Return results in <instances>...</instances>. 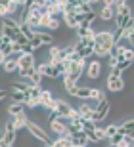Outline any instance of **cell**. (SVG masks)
Masks as SVG:
<instances>
[{
	"label": "cell",
	"instance_id": "obj_30",
	"mask_svg": "<svg viewBox=\"0 0 134 147\" xmlns=\"http://www.w3.org/2000/svg\"><path fill=\"white\" fill-rule=\"evenodd\" d=\"M19 33L23 34V36L27 38V40H31L33 38V34H35V31H33L29 25H25V23H19Z\"/></svg>",
	"mask_w": 134,
	"mask_h": 147
},
{
	"label": "cell",
	"instance_id": "obj_17",
	"mask_svg": "<svg viewBox=\"0 0 134 147\" xmlns=\"http://www.w3.org/2000/svg\"><path fill=\"white\" fill-rule=\"evenodd\" d=\"M2 71L6 73V75H12V73L17 71V57H6V61L2 63Z\"/></svg>",
	"mask_w": 134,
	"mask_h": 147
},
{
	"label": "cell",
	"instance_id": "obj_34",
	"mask_svg": "<svg viewBox=\"0 0 134 147\" xmlns=\"http://www.w3.org/2000/svg\"><path fill=\"white\" fill-rule=\"evenodd\" d=\"M123 140H124V136H123V134H119V132H117V134H115V136H113V138H109V145H119V143L123 142Z\"/></svg>",
	"mask_w": 134,
	"mask_h": 147
},
{
	"label": "cell",
	"instance_id": "obj_50",
	"mask_svg": "<svg viewBox=\"0 0 134 147\" xmlns=\"http://www.w3.org/2000/svg\"><path fill=\"white\" fill-rule=\"evenodd\" d=\"M109 147H115V145H109Z\"/></svg>",
	"mask_w": 134,
	"mask_h": 147
},
{
	"label": "cell",
	"instance_id": "obj_25",
	"mask_svg": "<svg viewBox=\"0 0 134 147\" xmlns=\"http://www.w3.org/2000/svg\"><path fill=\"white\" fill-rule=\"evenodd\" d=\"M29 88H31V84H23L21 80H17L12 84V90L14 92H19V94H25V96H29Z\"/></svg>",
	"mask_w": 134,
	"mask_h": 147
},
{
	"label": "cell",
	"instance_id": "obj_46",
	"mask_svg": "<svg viewBox=\"0 0 134 147\" xmlns=\"http://www.w3.org/2000/svg\"><path fill=\"white\" fill-rule=\"evenodd\" d=\"M6 61V55H2V52H0V67H2V63Z\"/></svg>",
	"mask_w": 134,
	"mask_h": 147
},
{
	"label": "cell",
	"instance_id": "obj_10",
	"mask_svg": "<svg viewBox=\"0 0 134 147\" xmlns=\"http://www.w3.org/2000/svg\"><path fill=\"white\" fill-rule=\"evenodd\" d=\"M98 103H80L79 105V115H80V119H84V120H92L94 119V107H96Z\"/></svg>",
	"mask_w": 134,
	"mask_h": 147
},
{
	"label": "cell",
	"instance_id": "obj_4",
	"mask_svg": "<svg viewBox=\"0 0 134 147\" xmlns=\"http://www.w3.org/2000/svg\"><path fill=\"white\" fill-rule=\"evenodd\" d=\"M71 107L65 99L61 98H54V111L59 115V119H65V120H69V115H71Z\"/></svg>",
	"mask_w": 134,
	"mask_h": 147
},
{
	"label": "cell",
	"instance_id": "obj_13",
	"mask_svg": "<svg viewBox=\"0 0 134 147\" xmlns=\"http://www.w3.org/2000/svg\"><path fill=\"white\" fill-rule=\"evenodd\" d=\"M98 17H100L102 21H113L115 10L109 6V2H103V6H102V10H100V13H98Z\"/></svg>",
	"mask_w": 134,
	"mask_h": 147
},
{
	"label": "cell",
	"instance_id": "obj_18",
	"mask_svg": "<svg viewBox=\"0 0 134 147\" xmlns=\"http://www.w3.org/2000/svg\"><path fill=\"white\" fill-rule=\"evenodd\" d=\"M6 113L10 115V117H17V115L25 113V105H23V103H17V101H12V103L6 107Z\"/></svg>",
	"mask_w": 134,
	"mask_h": 147
},
{
	"label": "cell",
	"instance_id": "obj_20",
	"mask_svg": "<svg viewBox=\"0 0 134 147\" xmlns=\"http://www.w3.org/2000/svg\"><path fill=\"white\" fill-rule=\"evenodd\" d=\"M79 132H82V124H80V119H77V120H69V122H67V136H75V134H79Z\"/></svg>",
	"mask_w": 134,
	"mask_h": 147
},
{
	"label": "cell",
	"instance_id": "obj_8",
	"mask_svg": "<svg viewBox=\"0 0 134 147\" xmlns=\"http://www.w3.org/2000/svg\"><path fill=\"white\" fill-rule=\"evenodd\" d=\"M0 4L6 10V17H8V16H14L19 10V6H25L27 2H23V0H0Z\"/></svg>",
	"mask_w": 134,
	"mask_h": 147
},
{
	"label": "cell",
	"instance_id": "obj_38",
	"mask_svg": "<svg viewBox=\"0 0 134 147\" xmlns=\"http://www.w3.org/2000/svg\"><path fill=\"white\" fill-rule=\"evenodd\" d=\"M130 65H132V63H129V61H124V59H123V61H119V63H117L115 67H117V69H121V71L124 73V71H127V69H129Z\"/></svg>",
	"mask_w": 134,
	"mask_h": 147
},
{
	"label": "cell",
	"instance_id": "obj_36",
	"mask_svg": "<svg viewBox=\"0 0 134 147\" xmlns=\"http://www.w3.org/2000/svg\"><path fill=\"white\" fill-rule=\"evenodd\" d=\"M94 136H96V142H102V140H105V134H103V128H100V126H98L96 130H94Z\"/></svg>",
	"mask_w": 134,
	"mask_h": 147
},
{
	"label": "cell",
	"instance_id": "obj_32",
	"mask_svg": "<svg viewBox=\"0 0 134 147\" xmlns=\"http://www.w3.org/2000/svg\"><path fill=\"white\" fill-rule=\"evenodd\" d=\"M29 80H31V86H40V84H42V75L35 71L31 76H29Z\"/></svg>",
	"mask_w": 134,
	"mask_h": 147
},
{
	"label": "cell",
	"instance_id": "obj_31",
	"mask_svg": "<svg viewBox=\"0 0 134 147\" xmlns=\"http://www.w3.org/2000/svg\"><path fill=\"white\" fill-rule=\"evenodd\" d=\"M119 132V124H107L105 128H103V134H105V140H109V138H113L115 134Z\"/></svg>",
	"mask_w": 134,
	"mask_h": 147
},
{
	"label": "cell",
	"instance_id": "obj_7",
	"mask_svg": "<svg viewBox=\"0 0 134 147\" xmlns=\"http://www.w3.org/2000/svg\"><path fill=\"white\" fill-rule=\"evenodd\" d=\"M37 59L33 54H21L17 55V71H25V69H35Z\"/></svg>",
	"mask_w": 134,
	"mask_h": 147
},
{
	"label": "cell",
	"instance_id": "obj_29",
	"mask_svg": "<svg viewBox=\"0 0 134 147\" xmlns=\"http://www.w3.org/2000/svg\"><path fill=\"white\" fill-rule=\"evenodd\" d=\"M42 90H44L42 86H31V88H29V99H35V101H38V98H40Z\"/></svg>",
	"mask_w": 134,
	"mask_h": 147
},
{
	"label": "cell",
	"instance_id": "obj_28",
	"mask_svg": "<svg viewBox=\"0 0 134 147\" xmlns=\"http://www.w3.org/2000/svg\"><path fill=\"white\" fill-rule=\"evenodd\" d=\"M111 36H113V42H115V44H121V42H123V36H124V29L115 27L111 31Z\"/></svg>",
	"mask_w": 134,
	"mask_h": 147
},
{
	"label": "cell",
	"instance_id": "obj_19",
	"mask_svg": "<svg viewBox=\"0 0 134 147\" xmlns=\"http://www.w3.org/2000/svg\"><path fill=\"white\" fill-rule=\"evenodd\" d=\"M48 16L50 17H59L61 16V0H48Z\"/></svg>",
	"mask_w": 134,
	"mask_h": 147
},
{
	"label": "cell",
	"instance_id": "obj_14",
	"mask_svg": "<svg viewBox=\"0 0 134 147\" xmlns=\"http://www.w3.org/2000/svg\"><path fill=\"white\" fill-rule=\"evenodd\" d=\"M69 138H71V145H75V147H88L90 145V142H88V138H86L84 132H79V134L69 136Z\"/></svg>",
	"mask_w": 134,
	"mask_h": 147
},
{
	"label": "cell",
	"instance_id": "obj_35",
	"mask_svg": "<svg viewBox=\"0 0 134 147\" xmlns=\"http://www.w3.org/2000/svg\"><path fill=\"white\" fill-rule=\"evenodd\" d=\"M10 130L17 132V130H16V124H14V117H10V119L4 122V132H10Z\"/></svg>",
	"mask_w": 134,
	"mask_h": 147
},
{
	"label": "cell",
	"instance_id": "obj_3",
	"mask_svg": "<svg viewBox=\"0 0 134 147\" xmlns=\"http://www.w3.org/2000/svg\"><path fill=\"white\" fill-rule=\"evenodd\" d=\"M73 52L79 54L82 59L88 61V57L94 55V40H77L73 44Z\"/></svg>",
	"mask_w": 134,
	"mask_h": 147
},
{
	"label": "cell",
	"instance_id": "obj_26",
	"mask_svg": "<svg viewBox=\"0 0 134 147\" xmlns=\"http://www.w3.org/2000/svg\"><path fill=\"white\" fill-rule=\"evenodd\" d=\"M0 140H2L4 143H8V145H12V147H14V143H16V140H17V132H14V130H10V132H4Z\"/></svg>",
	"mask_w": 134,
	"mask_h": 147
},
{
	"label": "cell",
	"instance_id": "obj_37",
	"mask_svg": "<svg viewBox=\"0 0 134 147\" xmlns=\"http://www.w3.org/2000/svg\"><path fill=\"white\" fill-rule=\"evenodd\" d=\"M109 76H111V78H123V71L117 69V67H113L111 71H109Z\"/></svg>",
	"mask_w": 134,
	"mask_h": 147
},
{
	"label": "cell",
	"instance_id": "obj_1",
	"mask_svg": "<svg viewBox=\"0 0 134 147\" xmlns=\"http://www.w3.org/2000/svg\"><path fill=\"white\" fill-rule=\"evenodd\" d=\"M113 46V36H111V31H98L96 36H94V55L98 57H109Z\"/></svg>",
	"mask_w": 134,
	"mask_h": 147
},
{
	"label": "cell",
	"instance_id": "obj_22",
	"mask_svg": "<svg viewBox=\"0 0 134 147\" xmlns=\"http://www.w3.org/2000/svg\"><path fill=\"white\" fill-rule=\"evenodd\" d=\"M132 130H134V120L132 119L124 120L123 124H119V134H123V136H130Z\"/></svg>",
	"mask_w": 134,
	"mask_h": 147
},
{
	"label": "cell",
	"instance_id": "obj_41",
	"mask_svg": "<svg viewBox=\"0 0 134 147\" xmlns=\"http://www.w3.org/2000/svg\"><path fill=\"white\" fill-rule=\"evenodd\" d=\"M29 46H31L33 50H37V48H40V46H42V44L38 42L37 38H35V34H33V38H31V40H29Z\"/></svg>",
	"mask_w": 134,
	"mask_h": 147
},
{
	"label": "cell",
	"instance_id": "obj_42",
	"mask_svg": "<svg viewBox=\"0 0 134 147\" xmlns=\"http://www.w3.org/2000/svg\"><path fill=\"white\" fill-rule=\"evenodd\" d=\"M8 44H12V42H10V40H8L6 36H4V34H0V50L4 48V46H8Z\"/></svg>",
	"mask_w": 134,
	"mask_h": 147
},
{
	"label": "cell",
	"instance_id": "obj_48",
	"mask_svg": "<svg viewBox=\"0 0 134 147\" xmlns=\"http://www.w3.org/2000/svg\"><path fill=\"white\" fill-rule=\"evenodd\" d=\"M130 138H132V140H134V130H132V132H130Z\"/></svg>",
	"mask_w": 134,
	"mask_h": 147
},
{
	"label": "cell",
	"instance_id": "obj_11",
	"mask_svg": "<svg viewBox=\"0 0 134 147\" xmlns=\"http://www.w3.org/2000/svg\"><path fill=\"white\" fill-rule=\"evenodd\" d=\"M71 96H73V98H79V99H92V88L79 84V86L71 92Z\"/></svg>",
	"mask_w": 134,
	"mask_h": 147
},
{
	"label": "cell",
	"instance_id": "obj_9",
	"mask_svg": "<svg viewBox=\"0 0 134 147\" xmlns=\"http://www.w3.org/2000/svg\"><path fill=\"white\" fill-rule=\"evenodd\" d=\"M50 124V130L56 134V136H67V122H65L63 119H56L52 120V122H48Z\"/></svg>",
	"mask_w": 134,
	"mask_h": 147
},
{
	"label": "cell",
	"instance_id": "obj_5",
	"mask_svg": "<svg viewBox=\"0 0 134 147\" xmlns=\"http://www.w3.org/2000/svg\"><path fill=\"white\" fill-rule=\"evenodd\" d=\"M109 111H111V103L109 101H102V103H98L96 107H94V122H102V120L107 119V115H109Z\"/></svg>",
	"mask_w": 134,
	"mask_h": 147
},
{
	"label": "cell",
	"instance_id": "obj_43",
	"mask_svg": "<svg viewBox=\"0 0 134 147\" xmlns=\"http://www.w3.org/2000/svg\"><path fill=\"white\" fill-rule=\"evenodd\" d=\"M107 63H109V67L113 69V67L117 65V57H113V55H109V57H107Z\"/></svg>",
	"mask_w": 134,
	"mask_h": 147
},
{
	"label": "cell",
	"instance_id": "obj_45",
	"mask_svg": "<svg viewBox=\"0 0 134 147\" xmlns=\"http://www.w3.org/2000/svg\"><path fill=\"white\" fill-rule=\"evenodd\" d=\"M0 17H2V19H4V17H6V10H4V8H2V4H0Z\"/></svg>",
	"mask_w": 134,
	"mask_h": 147
},
{
	"label": "cell",
	"instance_id": "obj_24",
	"mask_svg": "<svg viewBox=\"0 0 134 147\" xmlns=\"http://www.w3.org/2000/svg\"><path fill=\"white\" fill-rule=\"evenodd\" d=\"M52 147H71V138L69 136H59L52 140Z\"/></svg>",
	"mask_w": 134,
	"mask_h": 147
},
{
	"label": "cell",
	"instance_id": "obj_49",
	"mask_svg": "<svg viewBox=\"0 0 134 147\" xmlns=\"http://www.w3.org/2000/svg\"><path fill=\"white\" fill-rule=\"evenodd\" d=\"M42 147H52V143H50V145H42Z\"/></svg>",
	"mask_w": 134,
	"mask_h": 147
},
{
	"label": "cell",
	"instance_id": "obj_27",
	"mask_svg": "<svg viewBox=\"0 0 134 147\" xmlns=\"http://www.w3.org/2000/svg\"><path fill=\"white\" fill-rule=\"evenodd\" d=\"M27 122H29V119H27V115L21 113L17 115V117H14V124H16V130H21V128H25Z\"/></svg>",
	"mask_w": 134,
	"mask_h": 147
},
{
	"label": "cell",
	"instance_id": "obj_51",
	"mask_svg": "<svg viewBox=\"0 0 134 147\" xmlns=\"http://www.w3.org/2000/svg\"><path fill=\"white\" fill-rule=\"evenodd\" d=\"M132 120H134V119H132Z\"/></svg>",
	"mask_w": 134,
	"mask_h": 147
},
{
	"label": "cell",
	"instance_id": "obj_39",
	"mask_svg": "<svg viewBox=\"0 0 134 147\" xmlns=\"http://www.w3.org/2000/svg\"><path fill=\"white\" fill-rule=\"evenodd\" d=\"M23 105H25L27 109H37V107H38V101H35V99H27Z\"/></svg>",
	"mask_w": 134,
	"mask_h": 147
},
{
	"label": "cell",
	"instance_id": "obj_21",
	"mask_svg": "<svg viewBox=\"0 0 134 147\" xmlns=\"http://www.w3.org/2000/svg\"><path fill=\"white\" fill-rule=\"evenodd\" d=\"M94 4H96V2H84V0H79V2H77V13H90V11H94V8H92Z\"/></svg>",
	"mask_w": 134,
	"mask_h": 147
},
{
	"label": "cell",
	"instance_id": "obj_15",
	"mask_svg": "<svg viewBox=\"0 0 134 147\" xmlns=\"http://www.w3.org/2000/svg\"><path fill=\"white\" fill-rule=\"evenodd\" d=\"M35 38H37L42 46L44 44H46V46H54V36L48 31H35Z\"/></svg>",
	"mask_w": 134,
	"mask_h": 147
},
{
	"label": "cell",
	"instance_id": "obj_2",
	"mask_svg": "<svg viewBox=\"0 0 134 147\" xmlns=\"http://www.w3.org/2000/svg\"><path fill=\"white\" fill-rule=\"evenodd\" d=\"M25 128L31 132V136L37 138V140L42 143V145H50V143H52V138L48 136V132H46V130H42V126L38 124V122H33V120H29Z\"/></svg>",
	"mask_w": 134,
	"mask_h": 147
},
{
	"label": "cell",
	"instance_id": "obj_33",
	"mask_svg": "<svg viewBox=\"0 0 134 147\" xmlns=\"http://www.w3.org/2000/svg\"><path fill=\"white\" fill-rule=\"evenodd\" d=\"M123 59L129 61V63H134V48H127V50H124Z\"/></svg>",
	"mask_w": 134,
	"mask_h": 147
},
{
	"label": "cell",
	"instance_id": "obj_23",
	"mask_svg": "<svg viewBox=\"0 0 134 147\" xmlns=\"http://www.w3.org/2000/svg\"><path fill=\"white\" fill-rule=\"evenodd\" d=\"M63 23H65V27H67V29H77V27H79L75 13H63Z\"/></svg>",
	"mask_w": 134,
	"mask_h": 147
},
{
	"label": "cell",
	"instance_id": "obj_12",
	"mask_svg": "<svg viewBox=\"0 0 134 147\" xmlns=\"http://www.w3.org/2000/svg\"><path fill=\"white\" fill-rule=\"evenodd\" d=\"M107 90L109 92H123L124 90V78H111L107 76Z\"/></svg>",
	"mask_w": 134,
	"mask_h": 147
},
{
	"label": "cell",
	"instance_id": "obj_6",
	"mask_svg": "<svg viewBox=\"0 0 134 147\" xmlns=\"http://www.w3.org/2000/svg\"><path fill=\"white\" fill-rule=\"evenodd\" d=\"M86 76L90 78V80H98L100 76H102V61L100 59H94L90 63H86Z\"/></svg>",
	"mask_w": 134,
	"mask_h": 147
},
{
	"label": "cell",
	"instance_id": "obj_16",
	"mask_svg": "<svg viewBox=\"0 0 134 147\" xmlns=\"http://www.w3.org/2000/svg\"><path fill=\"white\" fill-rule=\"evenodd\" d=\"M29 10H31V8H29ZM25 25H29L33 31H40V16H38L37 11L31 10V13H29V17H27Z\"/></svg>",
	"mask_w": 134,
	"mask_h": 147
},
{
	"label": "cell",
	"instance_id": "obj_40",
	"mask_svg": "<svg viewBox=\"0 0 134 147\" xmlns=\"http://www.w3.org/2000/svg\"><path fill=\"white\" fill-rule=\"evenodd\" d=\"M94 101H96V103H102V101H107V96H105V92H102V90H100Z\"/></svg>",
	"mask_w": 134,
	"mask_h": 147
},
{
	"label": "cell",
	"instance_id": "obj_44",
	"mask_svg": "<svg viewBox=\"0 0 134 147\" xmlns=\"http://www.w3.org/2000/svg\"><path fill=\"white\" fill-rule=\"evenodd\" d=\"M8 98V92H6V90H2V88H0V101H2V99H6Z\"/></svg>",
	"mask_w": 134,
	"mask_h": 147
},
{
	"label": "cell",
	"instance_id": "obj_47",
	"mask_svg": "<svg viewBox=\"0 0 134 147\" xmlns=\"http://www.w3.org/2000/svg\"><path fill=\"white\" fill-rule=\"evenodd\" d=\"M0 147H12V145H8V143H4L2 140H0Z\"/></svg>",
	"mask_w": 134,
	"mask_h": 147
}]
</instances>
